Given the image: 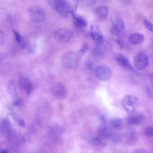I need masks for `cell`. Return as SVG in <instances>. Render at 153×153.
I'll use <instances>...</instances> for the list:
<instances>
[{
    "label": "cell",
    "instance_id": "obj_26",
    "mask_svg": "<svg viewBox=\"0 0 153 153\" xmlns=\"http://www.w3.org/2000/svg\"><path fill=\"white\" fill-rule=\"evenodd\" d=\"M132 153H148L147 151L145 149L139 148H138L132 152Z\"/></svg>",
    "mask_w": 153,
    "mask_h": 153
},
{
    "label": "cell",
    "instance_id": "obj_4",
    "mask_svg": "<svg viewBox=\"0 0 153 153\" xmlns=\"http://www.w3.org/2000/svg\"><path fill=\"white\" fill-rule=\"evenodd\" d=\"M73 35V33L71 30L66 28H60L56 30L54 36L58 42L66 43L69 41Z\"/></svg>",
    "mask_w": 153,
    "mask_h": 153
},
{
    "label": "cell",
    "instance_id": "obj_19",
    "mask_svg": "<svg viewBox=\"0 0 153 153\" xmlns=\"http://www.w3.org/2000/svg\"><path fill=\"white\" fill-rule=\"evenodd\" d=\"M30 83L29 79L27 78L22 77L19 80V85L20 87L23 89H25L27 86Z\"/></svg>",
    "mask_w": 153,
    "mask_h": 153
},
{
    "label": "cell",
    "instance_id": "obj_16",
    "mask_svg": "<svg viewBox=\"0 0 153 153\" xmlns=\"http://www.w3.org/2000/svg\"><path fill=\"white\" fill-rule=\"evenodd\" d=\"M7 91L8 94L13 98L17 96V93L16 90L15 81L14 80H10L7 86Z\"/></svg>",
    "mask_w": 153,
    "mask_h": 153
},
{
    "label": "cell",
    "instance_id": "obj_24",
    "mask_svg": "<svg viewBox=\"0 0 153 153\" xmlns=\"http://www.w3.org/2000/svg\"><path fill=\"white\" fill-rule=\"evenodd\" d=\"M89 49V46L86 43L84 44L81 48L79 50V52L82 53H86Z\"/></svg>",
    "mask_w": 153,
    "mask_h": 153
},
{
    "label": "cell",
    "instance_id": "obj_31",
    "mask_svg": "<svg viewBox=\"0 0 153 153\" xmlns=\"http://www.w3.org/2000/svg\"><path fill=\"white\" fill-rule=\"evenodd\" d=\"M18 125L20 127L24 128L25 127V124L24 121L20 118L17 122Z\"/></svg>",
    "mask_w": 153,
    "mask_h": 153
},
{
    "label": "cell",
    "instance_id": "obj_18",
    "mask_svg": "<svg viewBox=\"0 0 153 153\" xmlns=\"http://www.w3.org/2000/svg\"><path fill=\"white\" fill-rule=\"evenodd\" d=\"M143 119V116L142 115L130 116L128 119L129 124L132 125H138L141 124Z\"/></svg>",
    "mask_w": 153,
    "mask_h": 153
},
{
    "label": "cell",
    "instance_id": "obj_3",
    "mask_svg": "<svg viewBox=\"0 0 153 153\" xmlns=\"http://www.w3.org/2000/svg\"><path fill=\"white\" fill-rule=\"evenodd\" d=\"M138 100L135 96L126 95L122 99L121 103L125 110L129 113H132L136 109L138 104Z\"/></svg>",
    "mask_w": 153,
    "mask_h": 153
},
{
    "label": "cell",
    "instance_id": "obj_10",
    "mask_svg": "<svg viewBox=\"0 0 153 153\" xmlns=\"http://www.w3.org/2000/svg\"><path fill=\"white\" fill-rule=\"evenodd\" d=\"M90 36L92 39L98 42L103 39V36L100 28L97 26L91 25L90 28Z\"/></svg>",
    "mask_w": 153,
    "mask_h": 153
},
{
    "label": "cell",
    "instance_id": "obj_17",
    "mask_svg": "<svg viewBox=\"0 0 153 153\" xmlns=\"http://www.w3.org/2000/svg\"><path fill=\"white\" fill-rule=\"evenodd\" d=\"M70 13L74 19L76 26L79 27H86L87 26V22L84 18L76 15L72 11H71Z\"/></svg>",
    "mask_w": 153,
    "mask_h": 153
},
{
    "label": "cell",
    "instance_id": "obj_25",
    "mask_svg": "<svg viewBox=\"0 0 153 153\" xmlns=\"http://www.w3.org/2000/svg\"><path fill=\"white\" fill-rule=\"evenodd\" d=\"M32 89V85L31 83H30L25 88L26 93L29 95L31 93Z\"/></svg>",
    "mask_w": 153,
    "mask_h": 153
},
{
    "label": "cell",
    "instance_id": "obj_23",
    "mask_svg": "<svg viewBox=\"0 0 153 153\" xmlns=\"http://www.w3.org/2000/svg\"><path fill=\"white\" fill-rule=\"evenodd\" d=\"M145 134L148 136H152L153 135V127L150 126L146 128L145 132Z\"/></svg>",
    "mask_w": 153,
    "mask_h": 153
},
{
    "label": "cell",
    "instance_id": "obj_13",
    "mask_svg": "<svg viewBox=\"0 0 153 153\" xmlns=\"http://www.w3.org/2000/svg\"><path fill=\"white\" fill-rule=\"evenodd\" d=\"M128 40L131 44L137 45L143 42L145 40V37L141 33H132L129 35Z\"/></svg>",
    "mask_w": 153,
    "mask_h": 153
},
{
    "label": "cell",
    "instance_id": "obj_5",
    "mask_svg": "<svg viewBox=\"0 0 153 153\" xmlns=\"http://www.w3.org/2000/svg\"><path fill=\"white\" fill-rule=\"evenodd\" d=\"M95 74L97 78L100 80L106 81L111 77L112 72L111 69L108 66L101 65L96 68Z\"/></svg>",
    "mask_w": 153,
    "mask_h": 153
},
{
    "label": "cell",
    "instance_id": "obj_2",
    "mask_svg": "<svg viewBox=\"0 0 153 153\" xmlns=\"http://www.w3.org/2000/svg\"><path fill=\"white\" fill-rule=\"evenodd\" d=\"M29 14L32 21L36 23L44 21L46 16L45 10L42 7L37 5L30 7L29 10Z\"/></svg>",
    "mask_w": 153,
    "mask_h": 153
},
{
    "label": "cell",
    "instance_id": "obj_33",
    "mask_svg": "<svg viewBox=\"0 0 153 153\" xmlns=\"http://www.w3.org/2000/svg\"><path fill=\"white\" fill-rule=\"evenodd\" d=\"M6 56V54L4 53H0V62Z\"/></svg>",
    "mask_w": 153,
    "mask_h": 153
},
{
    "label": "cell",
    "instance_id": "obj_29",
    "mask_svg": "<svg viewBox=\"0 0 153 153\" xmlns=\"http://www.w3.org/2000/svg\"><path fill=\"white\" fill-rule=\"evenodd\" d=\"M115 41L118 44L119 47L121 48H123L124 47V43L121 40L119 39H116Z\"/></svg>",
    "mask_w": 153,
    "mask_h": 153
},
{
    "label": "cell",
    "instance_id": "obj_30",
    "mask_svg": "<svg viewBox=\"0 0 153 153\" xmlns=\"http://www.w3.org/2000/svg\"><path fill=\"white\" fill-rule=\"evenodd\" d=\"M99 120L102 125H105L106 123L107 120L104 116L101 115L100 116Z\"/></svg>",
    "mask_w": 153,
    "mask_h": 153
},
{
    "label": "cell",
    "instance_id": "obj_1",
    "mask_svg": "<svg viewBox=\"0 0 153 153\" xmlns=\"http://www.w3.org/2000/svg\"><path fill=\"white\" fill-rule=\"evenodd\" d=\"M48 3L52 8L59 14L66 16L72 11L70 4L63 0L48 1Z\"/></svg>",
    "mask_w": 153,
    "mask_h": 153
},
{
    "label": "cell",
    "instance_id": "obj_12",
    "mask_svg": "<svg viewBox=\"0 0 153 153\" xmlns=\"http://www.w3.org/2000/svg\"><path fill=\"white\" fill-rule=\"evenodd\" d=\"M108 11L107 7L105 6H101L96 9L94 12L96 16L98 19L104 20L107 18Z\"/></svg>",
    "mask_w": 153,
    "mask_h": 153
},
{
    "label": "cell",
    "instance_id": "obj_32",
    "mask_svg": "<svg viewBox=\"0 0 153 153\" xmlns=\"http://www.w3.org/2000/svg\"><path fill=\"white\" fill-rule=\"evenodd\" d=\"M22 103V101L21 100H18L14 102V105L15 106H18L21 105Z\"/></svg>",
    "mask_w": 153,
    "mask_h": 153
},
{
    "label": "cell",
    "instance_id": "obj_11",
    "mask_svg": "<svg viewBox=\"0 0 153 153\" xmlns=\"http://www.w3.org/2000/svg\"><path fill=\"white\" fill-rule=\"evenodd\" d=\"M1 130L3 133L7 136L11 137L13 134L12 125L8 119L3 120L1 124Z\"/></svg>",
    "mask_w": 153,
    "mask_h": 153
},
{
    "label": "cell",
    "instance_id": "obj_8",
    "mask_svg": "<svg viewBox=\"0 0 153 153\" xmlns=\"http://www.w3.org/2000/svg\"><path fill=\"white\" fill-rule=\"evenodd\" d=\"M114 58L118 63L122 67L132 71L134 70V68L129 60L124 55L118 53L115 55Z\"/></svg>",
    "mask_w": 153,
    "mask_h": 153
},
{
    "label": "cell",
    "instance_id": "obj_28",
    "mask_svg": "<svg viewBox=\"0 0 153 153\" xmlns=\"http://www.w3.org/2000/svg\"><path fill=\"white\" fill-rule=\"evenodd\" d=\"M4 36L2 30L0 29V45L3 44L4 42Z\"/></svg>",
    "mask_w": 153,
    "mask_h": 153
},
{
    "label": "cell",
    "instance_id": "obj_34",
    "mask_svg": "<svg viewBox=\"0 0 153 153\" xmlns=\"http://www.w3.org/2000/svg\"><path fill=\"white\" fill-rule=\"evenodd\" d=\"M0 153H10L9 151L7 149L0 150Z\"/></svg>",
    "mask_w": 153,
    "mask_h": 153
},
{
    "label": "cell",
    "instance_id": "obj_14",
    "mask_svg": "<svg viewBox=\"0 0 153 153\" xmlns=\"http://www.w3.org/2000/svg\"><path fill=\"white\" fill-rule=\"evenodd\" d=\"M98 133L100 136L104 138H110L113 135V131L105 125H101L99 128Z\"/></svg>",
    "mask_w": 153,
    "mask_h": 153
},
{
    "label": "cell",
    "instance_id": "obj_6",
    "mask_svg": "<svg viewBox=\"0 0 153 153\" xmlns=\"http://www.w3.org/2000/svg\"><path fill=\"white\" fill-rule=\"evenodd\" d=\"M149 63L148 57L147 55L144 53H138L134 57V66L138 70L144 69L148 66Z\"/></svg>",
    "mask_w": 153,
    "mask_h": 153
},
{
    "label": "cell",
    "instance_id": "obj_20",
    "mask_svg": "<svg viewBox=\"0 0 153 153\" xmlns=\"http://www.w3.org/2000/svg\"><path fill=\"white\" fill-rule=\"evenodd\" d=\"M13 32L15 35V39L17 43L21 45L23 47H25L26 46L25 44L23 42V39L21 36L15 30H13Z\"/></svg>",
    "mask_w": 153,
    "mask_h": 153
},
{
    "label": "cell",
    "instance_id": "obj_27",
    "mask_svg": "<svg viewBox=\"0 0 153 153\" xmlns=\"http://www.w3.org/2000/svg\"><path fill=\"white\" fill-rule=\"evenodd\" d=\"M87 65V67L89 70H92L94 69V64L92 61H88Z\"/></svg>",
    "mask_w": 153,
    "mask_h": 153
},
{
    "label": "cell",
    "instance_id": "obj_22",
    "mask_svg": "<svg viewBox=\"0 0 153 153\" xmlns=\"http://www.w3.org/2000/svg\"><path fill=\"white\" fill-rule=\"evenodd\" d=\"M143 22L145 27L149 29L150 31L152 32V26L149 20L146 19H145L143 20Z\"/></svg>",
    "mask_w": 153,
    "mask_h": 153
},
{
    "label": "cell",
    "instance_id": "obj_15",
    "mask_svg": "<svg viewBox=\"0 0 153 153\" xmlns=\"http://www.w3.org/2000/svg\"><path fill=\"white\" fill-rule=\"evenodd\" d=\"M69 56L65 59V64L68 67L71 68H75L78 65L79 63L78 58L75 55Z\"/></svg>",
    "mask_w": 153,
    "mask_h": 153
},
{
    "label": "cell",
    "instance_id": "obj_21",
    "mask_svg": "<svg viewBox=\"0 0 153 153\" xmlns=\"http://www.w3.org/2000/svg\"><path fill=\"white\" fill-rule=\"evenodd\" d=\"M123 122L122 120L119 118H114L112 122V125L113 127L116 129H119L120 128L122 125Z\"/></svg>",
    "mask_w": 153,
    "mask_h": 153
},
{
    "label": "cell",
    "instance_id": "obj_7",
    "mask_svg": "<svg viewBox=\"0 0 153 153\" xmlns=\"http://www.w3.org/2000/svg\"><path fill=\"white\" fill-rule=\"evenodd\" d=\"M125 27L124 20L121 18H116L113 21V26L110 29V33L113 35H118L123 31Z\"/></svg>",
    "mask_w": 153,
    "mask_h": 153
},
{
    "label": "cell",
    "instance_id": "obj_9",
    "mask_svg": "<svg viewBox=\"0 0 153 153\" xmlns=\"http://www.w3.org/2000/svg\"><path fill=\"white\" fill-rule=\"evenodd\" d=\"M52 91L54 96L60 99L65 98L67 94L65 87L63 85L59 84H55L53 86Z\"/></svg>",
    "mask_w": 153,
    "mask_h": 153
}]
</instances>
